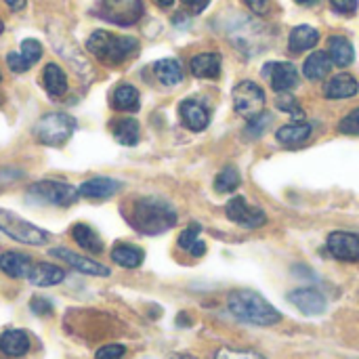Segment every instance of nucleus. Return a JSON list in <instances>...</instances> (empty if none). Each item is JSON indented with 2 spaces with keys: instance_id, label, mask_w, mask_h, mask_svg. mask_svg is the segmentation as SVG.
Wrapping results in <instances>:
<instances>
[{
  "instance_id": "nucleus-47",
  "label": "nucleus",
  "mask_w": 359,
  "mask_h": 359,
  "mask_svg": "<svg viewBox=\"0 0 359 359\" xmlns=\"http://www.w3.org/2000/svg\"><path fill=\"white\" fill-rule=\"evenodd\" d=\"M2 29H4V23H2V19H0V34H2Z\"/></svg>"
},
{
  "instance_id": "nucleus-21",
  "label": "nucleus",
  "mask_w": 359,
  "mask_h": 359,
  "mask_svg": "<svg viewBox=\"0 0 359 359\" xmlns=\"http://www.w3.org/2000/svg\"><path fill=\"white\" fill-rule=\"evenodd\" d=\"M318 42H320V32L316 27H311V25H297L290 32L288 48L292 53H305V50L313 48Z\"/></svg>"
},
{
  "instance_id": "nucleus-25",
  "label": "nucleus",
  "mask_w": 359,
  "mask_h": 359,
  "mask_svg": "<svg viewBox=\"0 0 359 359\" xmlns=\"http://www.w3.org/2000/svg\"><path fill=\"white\" fill-rule=\"evenodd\" d=\"M42 82L44 88L50 97H63L67 93V78L65 72L57 63H46L42 72Z\"/></svg>"
},
{
  "instance_id": "nucleus-40",
  "label": "nucleus",
  "mask_w": 359,
  "mask_h": 359,
  "mask_svg": "<svg viewBox=\"0 0 359 359\" xmlns=\"http://www.w3.org/2000/svg\"><path fill=\"white\" fill-rule=\"evenodd\" d=\"M29 309L36 313V316H50L53 313V305L48 299H42V297H34L29 301Z\"/></svg>"
},
{
  "instance_id": "nucleus-38",
  "label": "nucleus",
  "mask_w": 359,
  "mask_h": 359,
  "mask_svg": "<svg viewBox=\"0 0 359 359\" xmlns=\"http://www.w3.org/2000/svg\"><path fill=\"white\" fill-rule=\"evenodd\" d=\"M215 359H265L255 351H238V349H221Z\"/></svg>"
},
{
  "instance_id": "nucleus-9",
  "label": "nucleus",
  "mask_w": 359,
  "mask_h": 359,
  "mask_svg": "<svg viewBox=\"0 0 359 359\" xmlns=\"http://www.w3.org/2000/svg\"><path fill=\"white\" fill-rule=\"evenodd\" d=\"M225 212L233 223H238L246 229H257V227H263L267 223V215L259 206H250L242 196L231 198L225 204Z\"/></svg>"
},
{
  "instance_id": "nucleus-45",
  "label": "nucleus",
  "mask_w": 359,
  "mask_h": 359,
  "mask_svg": "<svg viewBox=\"0 0 359 359\" xmlns=\"http://www.w3.org/2000/svg\"><path fill=\"white\" fill-rule=\"evenodd\" d=\"M294 2H299V4H303V6H311V4H318L320 0H294Z\"/></svg>"
},
{
  "instance_id": "nucleus-15",
  "label": "nucleus",
  "mask_w": 359,
  "mask_h": 359,
  "mask_svg": "<svg viewBox=\"0 0 359 359\" xmlns=\"http://www.w3.org/2000/svg\"><path fill=\"white\" fill-rule=\"evenodd\" d=\"M122 187L120 181L116 179H109V177H93L88 181H84L78 189H80V196L82 198H88V200H105V198H111L114 194H118Z\"/></svg>"
},
{
  "instance_id": "nucleus-31",
  "label": "nucleus",
  "mask_w": 359,
  "mask_h": 359,
  "mask_svg": "<svg viewBox=\"0 0 359 359\" xmlns=\"http://www.w3.org/2000/svg\"><path fill=\"white\" fill-rule=\"evenodd\" d=\"M240 183H242V177H240L238 168L236 166H225L215 179V189L219 194H231V191H236L240 187Z\"/></svg>"
},
{
  "instance_id": "nucleus-8",
  "label": "nucleus",
  "mask_w": 359,
  "mask_h": 359,
  "mask_svg": "<svg viewBox=\"0 0 359 359\" xmlns=\"http://www.w3.org/2000/svg\"><path fill=\"white\" fill-rule=\"evenodd\" d=\"M29 194L36 196L40 202L53 204V206H72L78 198H80V189H76L69 183H61V181H38L29 187Z\"/></svg>"
},
{
  "instance_id": "nucleus-42",
  "label": "nucleus",
  "mask_w": 359,
  "mask_h": 359,
  "mask_svg": "<svg viewBox=\"0 0 359 359\" xmlns=\"http://www.w3.org/2000/svg\"><path fill=\"white\" fill-rule=\"evenodd\" d=\"M257 15H265L267 11H269V4H271V0H244Z\"/></svg>"
},
{
  "instance_id": "nucleus-16",
  "label": "nucleus",
  "mask_w": 359,
  "mask_h": 359,
  "mask_svg": "<svg viewBox=\"0 0 359 359\" xmlns=\"http://www.w3.org/2000/svg\"><path fill=\"white\" fill-rule=\"evenodd\" d=\"M27 280L38 286V288H48V286H57L65 280V271L53 263H36L27 276Z\"/></svg>"
},
{
  "instance_id": "nucleus-12",
  "label": "nucleus",
  "mask_w": 359,
  "mask_h": 359,
  "mask_svg": "<svg viewBox=\"0 0 359 359\" xmlns=\"http://www.w3.org/2000/svg\"><path fill=\"white\" fill-rule=\"evenodd\" d=\"M288 301L305 316H322L326 311V299L316 288H299L288 294Z\"/></svg>"
},
{
  "instance_id": "nucleus-39",
  "label": "nucleus",
  "mask_w": 359,
  "mask_h": 359,
  "mask_svg": "<svg viewBox=\"0 0 359 359\" xmlns=\"http://www.w3.org/2000/svg\"><path fill=\"white\" fill-rule=\"evenodd\" d=\"M6 65H8V69H11L13 74H23V72L29 69V65L23 61L21 53H8V55H6Z\"/></svg>"
},
{
  "instance_id": "nucleus-6",
  "label": "nucleus",
  "mask_w": 359,
  "mask_h": 359,
  "mask_svg": "<svg viewBox=\"0 0 359 359\" xmlns=\"http://www.w3.org/2000/svg\"><path fill=\"white\" fill-rule=\"evenodd\" d=\"M99 17L116 25H135L143 17V0H101Z\"/></svg>"
},
{
  "instance_id": "nucleus-36",
  "label": "nucleus",
  "mask_w": 359,
  "mask_h": 359,
  "mask_svg": "<svg viewBox=\"0 0 359 359\" xmlns=\"http://www.w3.org/2000/svg\"><path fill=\"white\" fill-rule=\"evenodd\" d=\"M278 109L282 111H288V114H301V107H299V99L288 90V93H280L278 101H276Z\"/></svg>"
},
{
  "instance_id": "nucleus-37",
  "label": "nucleus",
  "mask_w": 359,
  "mask_h": 359,
  "mask_svg": "<svg viewBox=\"0 0 359 359\" xmlns=\"http://www.w3.org/2000/svg\"><path fill=\"white\" fill-rule=\"evenodd\" d=\"M124 353H126L124 345H105L95 353V359H122Z\"/></svg>"
},
{
  "instance_id": "nucleus-33",
  "label": "nucleus",
  "mask_w": 359,
  "mask_h": 359,
  "mask_svg": "<svg viewBox=\"0 0 359 359\" xmlns=\"http://www.w3.org/2000/svg\"><path fill=\"white\" fill-rule=\"evenodd\" d=\"M271 124V114H259L255 118H250L248 126H246V135L250 139H259Z\"/></svg>"
},
{
  "instance_id": "nucleus-26",
  "label": "nucleus",
  "mask_w": 359,
  "mask_h": 359,
  "mask_svg": "<svg viewBox=\"0 0 359 359\" xmlns=\"http://www.w3.org/2000/svg\"><path fill=\"white\" fill-rule=\"evenodd\" d=\"M145 259V252L133 244H116L111 248V261L124 269H137Z\"/></svg>"
},
{
  "instance_id": "nucleus-13",
  "label": "nucleus",
  "mask_w": 359,
  "mask_h": 359,
  "mask_svg": "<svg viewBox=\"0 0 359 359\" xmlns=\"http://www.w3.org/2000/svg\"><path fill=\"white\" fill-rule=\"evenodd\" d=\"M265 74H269L271 86L278 93H288L299 84V72L292 63L288 61H278L265 67Z\"/></svg>"
},
{
  "instance_id": "nucleus-46",
  "label": "nucleus",
  "mask_w": 359,
  "mask_h": 359,
  "mask_svg": "<svg viewBox=\"0 0 359 359\" xmlns=\"http://www.w3.org/2000/svg\"><path fill=\"white\" fill-rule=\"evenodd\" d=\"M156 2H158L160 6H170V4H172L175 0H156Z\"/></svg>"
},
{
  "instance_id": "nucleus-32",
  "label": "nucleus",
  "mask_w": 359,
  "mask_h": 359,
  "mask_svg": "<svg viewBox=\"0 0 359 359\" xmlns=\"http://www.w3.org/2000/svg\"><path fill=\"white\" fill-rule=\"evenodd\" d=\"M21 57H23V61L32 67L34 63H38L40 61V57H42V44L38 42V40H34V38H27V40H23L21 42Z\"/></svg>"
},
{
  "instance_id": "nucleus-22",
  "label": "nucleus",
  "mask_w": 359,
  "mask_h": 359,
  "mask_svg": "<svg viewBox=\"0 0 359 359\" xmlns=\"http://www.w3.org/2000/svg\"><path fill=\"white\" fill-rule=\"evenodd\" d=\"M311 124L307 122H297V124H286L276 133V139L286 145V147H299L311 137Z\"/></svg>"
},
{
  "instance_id": "nucleus-14",
  "label": "nucleus",
  "mask_w": 359,
  "mask_h": 359,
  "mask_svg": "<svg viewBox=\"0 0 359 359\" xmlns=\"http://www.w3.org/2000/svg\"><path fill=\"white\" fill-rule=\"evenodd\" d=\"M179 116H181L183 124H185L189 130H194V133L206 130V128H208V122H210L208 109H206L200 101H196V99L183 101L181 107H179Z\"/></svg>"
},
{
  "instance_id": "nucleus-34",
  "label": "nucleus",
  "mask_w": 359,
  "mask_h": 359,
  "mask_svg": "<svg viewBox=\"0 0 359 359\" xmlns=\"http://www.w3.org/2000/svg\"><path fill=\"white\" fill-rule=\"evenodd\" d=\"M200 231H202V227H200L198 223L189 225L185 231H181V236H179V246H181L183 250L189 252V250L200 242Z\"/></svg>"
},
{
  "instance_id": "nucleus-1",
  "label": "nucleus",
  "mask_w": 359,
  "mask_h": 359,
  "mask_svg": "<svg viewBox=\"0 0 359 359\" xmlns=\"http://www.w3.org/2000/svg\"><path fill=\"white\" fill-rule=\"evenodd\" d=\"M130 225L145 236H160L177 225V210L160 198H139L133 202Z\"/></svg>"
},
{
  "instance_id": "nucleus-11",
  "label": "nucleus",
  "mask_w": 359,
  "mask_h": 359,
  "mask_svg": "<svg viewBox=\"0 0 359 359\" xmlns=\"http://www.w3.org/2000/svg\"><path fill=\"white\" fill-rule=\"evenodd\" d=\"M50 255L57 257V259H61V261H65L72 269H76V271H80V273H84V276L107 278V276L111 273L103 263H97V261L88 259V257H82V255L72 252V250H67V248H53Z\"/></svg>"
},
{
  "instance_id": "nucleus-17",
  "label": "nucleus",
  "mask_w": 359,
  "mask_h": 359,
  "mask_svg": "<svg viewBox=\"0 0 359 359\" xmlns=\"http://www.w3.org/2000/svg\"><path fill=\"white\" fill-rule=\"evenodd\" d=\"M34 263L27 255H21V252H4L0 255V271L8 278H15V280H21V278H27L29 271H32Z\"/></svg>"
},
{
  "instance_id": "nucleus-2",
  "label": "nucleus",
  "mask_w": 359,
  "mask_h": 359,
  "mask_svg": "<svg viewBox=\"0 0 359 359\" xmlns=\"http://www.w3.org/2000/svg\"><path fill=\"white\" fill-rule=\"evenodd\" d=\"M227 307L233 318L252 326H273L282 320V313L259 292L240 288L227 297Z\"/></svg>"
},
{
  "instance_id": "nucleus-5",
  "label": "nucleus",
  "mask_w": 359,
  "mask_h": 359,
  "mask_svg": "<svg viewBox=\"0 0 359 359\" xmlns=\"http://www.w3.org/2000/svg\"><path fill=\"white\" fill-rule=\"evenodd\" d=\"M74 128H76V120L72 116L61 114V111H53V114H46L38 120L34 135L42 145L57 147V145H63L72 137Z\"/></svg>"
},
{
  "instance_id": "nucleus-43",
  "label": "nucleus",
  "mask_w": 359,
  "mask_h": 359,
  "mask_svg": "<svg viewBox=\"0 0 359 359\" xmlns=\"http://www.w3.org/2000/svg\"><path fill=\"white\" fill-rule=\"evenodd\" d=\"M208 2H210V0H183V4H185L191 13H196V15L202 13V11L208 6Z\"/></svg>"
},
{
  "instance_id": "nucleus-30",
  "label": "nucleus",
  "mask_w": 359,
  "mask_h": 359,
  "mask_svg": "<svg viewBox=\"0 0 359 359\" xmlns=\"http://www.w3.org/2000/svg\"><path fill=\"white\" fill-rule=\"evenodd\" d=\"M139 90L133 86V84H120L116 90H114V97H111V103L116 109H122V111H137L139 109Z\"/></svg>"
},
{
  "instance_id": "nucleus-35",
  "label": "nucleus",
  "mask_w": 359,
  "mask_h": 359,
  "mask_svg": "<svg viewBox=\"0 0 359 359\" xmlns=\"http://www.w3.org/2000/svg\"><path fill=\"white\" fill-rule=\"evenodd\" d=\"M339 133H343V135H359V107L358 109H353V111H349V114L341 120Z\"/></svg>"
},
{
  "instance_id": "nucleus-20",
  "label": "nucleus",
  "mask_w": 359,
  "mask_h": 359,
  "mask_svg": "<svg viewBox=\"0 0 359 359\" xmlns=\"http://www.w3.org/2000/svg\"><path fill=\"white\" fill-rule=\"evenodd\" d=\"M0 351L8 358H23L29 351V337L23 330H6L0 337Z\"/></svg>"
},
{
  "instance_id": "nucleus-41",
  "label": "nucleus",
  "mask_w": 359,
  "mask_h": 359,
  "mask_svg": "<svg viewBox=\"0 0 359 359\" xmlns=\"http://www.w3.org/2000/svg\"><path fill=\"white\" fill-rule=\"evenodd\" d=\"M334 11L339 13H345V15H351L358 11V0H330Z\"/></svg>"
},
{
  "instance_id": "nucleus-7",
  "label": "nucleus",
  "mask_w": 359,
  "mask_h": 359,
  "mask_svg": "<svg viewBox=\"0 0 359 359\" xmlns=\"http://www.w3.org/2000/svg\"><path fill=\"white\" fill-rule=\"evenodd\" d=\"M233 107L236 111L250 120L259 114H263V107H265V93L263 88L257 84V82H250V80H244L240 84H236L233 88Z\"/></svg>"
},
{
  "instance_id": "nucleus-28",
  "label": "nucleus",
  "mask_w": 359,
  "mask_h": 359,
  "mask_svg": "<svg viewBox=\"0 0 359 359\" xmlns=\"http://www.w3.org/2000/svg\"><path fill=\"white\" fill-rule=\"evenodd\" d=\"M330 67H332V59L330 55L318 50L313 55H309L303 63V72L309 80H322L330 74Z\"/></svg>"
},
{
  "instance_id": "nucleus-48",
  "label": "nucleus",
  "mask_w": 359,
  "mask_h": 359,
  "mask_svg": "<svg viewBox=\"0 0 359 359\" xmlns=\"http://www.w3.org/2000/svg\"><path fill=\"white\" fill-rule=\"evenodd\" d=\"M0 82H2V72H0Z\"/></svg>"
},
{
  "instance_id": "nucleus-18",
  "label": "nucleus",
  "mask_w": 359,
  "mask_h": 359,
  "mask_svg": "<svg viewBox=\"0 0 359 359\" xmlns=\"http://www.w3.org/2000/svg\"><path fill=\"white\" fill-rule=\"evenodd\" d=\"M189 69L196 78H219L221 74V55L219 53H200L189 61Z\"/></svg>"
},
{
  "instance_id": "nucleus-44",
  "label": "nucleus",
  "mask_w": 359,
  "mask_h": 359,
  "mask_svg": "<svg viewBox=\"0 0 359 359\" xmlns=\"http://www.w3.org/2000/svg\"><path fill=\"white\" fill-rule=\"evenodd\" d=\"M6 4H8V8H13V11H21L23 6H25V2L27 0H4Z\"/></svg>"
},
{
  "instance_id": "nucleus-29",
  "label": "nucleus",
  "mask_w": 359,
  "mask_h": 359,
  "mask_svg": "<svg viewBox=\"0 0 359 359\" xmlns=\"http://www.w3.org/2000/svg\"><path fill=\"white\" fill-rule=\"evenodd\" d=\"M154 74L164 86H175L183 80V67L177 59H160L154 65Z\"/></svg>"
},
{
  "instance_id": "nucleus-24",
  "label": "nucleus",
  "mask_w": 359,
  "mask_h": 359,
  "mask_svg": "<svg viewBox=\"0 0 359 359\" xmlns=\"http://www.w3.org/2000/svg\"><path fill=\"white\" fill-rule=\"evenodd\" d=\"M328 55H330L332 63L339 65V67H349L353 63V59H355L353 44L343 36H332L328 40Z\"/></svg>"
},
{
  "instance_id": "nucleus-10",
  "label": "nucleus",
  "mask_w": 359,
  "mask_h": 359,
  "mask_svg": "<svg viewBox=\"0 0 359 359\" xmlns=\"http://www.w3.org/2000/svg\"><path fill=\"white\" fill-rule=\"evenodd\" d=\"M326 246H328V252L339 261H347V263L359 261V233L332 231L328 236Z\"/></svg>"
},
{
  "instance_id": "nucleus-27",
  "label": "nucleus",
  "mask_w": 359,
  "mask_h": 359,
  "mask_svg": "<svg viewBox=\"0 0 359 359\" xmlns=\"http://www.w3.org/2000/svg\"><path fill=\"white\" fill-rule=\"evenodd\" d=\"M111 133L120 145H137V141L141 137V126L135 118H122V120L114 122Z\"/></svg>"
},
{
  "instance_id": "nucleus-23",
  "label": "nucleus",
  "mask_w": 359,
  "mask_h": 359,
  "mask_svg": "<svg viewBox=\"0 0 359 359\" xmlns=\"http://www.w3.org/2000/svg\"><path fill=\"white\" fill-rule=\"evenodd\" d=\"M72 238H74V242H76L82 250H86V252L99 255V252L103 250V242H101L99 233H97L90 225H86V223H76V225L72 227Z\"/></svg>"
},
{
  "instance_id": "nucleus-19",
  "label": "nucleus",
  "mask_w": 359,
  "mask_h": 359,
  "mask_svg": "<svg viewBox=\"0 0 359 359\" xmlns=\"http://www.w3.org/2000/svg\"><path fill=\"white\" fill-rule=\"evenodd\" d=\"M358 90V80L351 74H339L324 86L326 99H349V97H355Z\"/></svg>"
},
{
  "instance_id": "nucleus-4",
  "label": "nucleus",
  "mask_w": 359,
  "mask_h": 359,
  "mask_svg": "<svg viewBox=\"0 0 359 359\" xmlns=\"http://www.w3.org/2000/svg\"><path fill=\"white\" fill-rule=\"evenodd\" d=\"M0 231L8 236L11 240L25 244V246H44L50 240V233L32 225L23 217H19L13 210L0 208Z\"/></svg>"
},
{
  "instance_id": "nucleus-3",
  "label": "nucleus",
  "mask_w": 359,
  "mask_h": 359,
  "mask_svg": "<svg viewBox=\"0 0 359 359\" xmlns=\"http://www.w3.org/2000/svg\"><path fill=\"white\" fill-rule=\"evenodd\" d=\"M86 48L105 65H120L139 48V42L130 36H116L111 32L97 29L88 36Z\"/></svg>"
}]
</instances>
